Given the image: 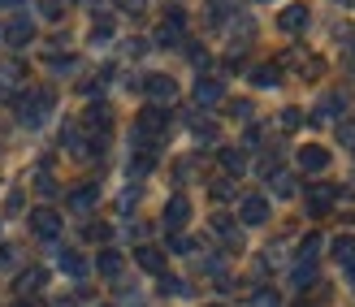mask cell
I'll list each match as a JSON object with an SVG mask.
<instances>
[{"label": "cell", "mask_w": 355, "mask_h": 307, "mask_svg": "<svg viewBox=\"0 0 355 307\" xmlns=\"http://www.w3.org/2000/svg\"><path fill=\"white\" fill-rule=\"evenodd\" d=\"M48 108H52L48 91H22L17 96V117H22V125H40Z\"/></svg>", "instance_id": "1"}, {"label": "cell", "mask_w": 355, "mask_h": 307, "mask_svg": "<svg viewBox=\"0 0 355 307\" xmlns=\"http://www.w3.org/2000/svg\"><path fill=\"white\" fill-rule=\"evenodd\" d=\"M334 204H338V186H329V182H312L308 186V212L312 216H325Z\"/></svg>", "instance_id": "2"}, {"label": "cell", "mask_w": 355, "mask_h": 307, "mask_svg": "<svg viewBox=\"0 0 355 307\" xmlns=\"http://www.w3.org/2000/svg\"><path fill=\"white\" fill-rule=\"evenodd\" d=\"M239 221L243 225H264L269 221V200H264V195H247L239 204Z\"/></svg>", "instance_id": "3"}, {"label": "cell", "mask_w": 355, "mask_h": 307, "mask_svg": "<svg viewBox=\"0 0 355 307\" xmlns=\"http://www.w3.org/2000/svg\"><path fill=\"white\" fill-rule=\"evenodd\" d=\"M182 30H187V17H182V9H173L165 22H161V30H156V44H161V48L182 44Z\"/></svg>", "instance_id": "4"}, {"label": "cell", "mask_w": 355, "mask_h": 307, "mask_svg": "<svg viewBox=\"0 0 355 307\" xmlns=\"http://www.w3.org/2000/svg\"><path fill=\"white\" fill-rule=\"evenodd\" d=\"M144 91L152 96V104H156V108H161V104H169V100L178 96V82H173V78H165V74H148V78H144Z\"/></svg>", "instance_id": "5"}, {"label": "cell", "mask_w": 355, "mask_h": 307, "mask_svg": "<svg viewBox=\"0 0 355 307\" xmlns=\"http://www.w3.org/2000/svg\"><path fill=\"white\" fill-rule=\"evenodd\" d=\"M187 216H191V200H187V195H169V204H165V229H182Z\"/></svg>", "instance_id": "6"}, {"label": "cell", "mask_w": 355, "mask_h": 307, "mask_svg": "<svg viewBox=\"0 0 355 307\" xmlns=\"http://www.w3.org/2000/svg\"><path fill=\"white\" fill-rule=\"evenodd\" d=\"M299 169H304V173H325L329 169V152L316 148V143H312V148H299Z\"/></svg>", "instance_id": "7"}, {"label": "cell", "mask_w": 355, "mask_h": 307, "mask_svg": "<svg viewBox=\"0 0 355 307\" xmlns=\"http://www.w3.org/2000/svg\"><path fill=\"white\" fill-rule=\"evenodd\" d=\"M31 229L40 234V238H57V234H61V216L52 212V208H40V212L31 216Z\"/></svg>", "instance_id": "8"}, {"label": "cell", "mask_w": 355, "mask_h": 307, "mask_svg": "<svg viewBox=\"0 0 355 307\" xmlns=\"http://www.w3.org/2000/svg\"><path fill=\"white\" fill-rule=\"evenodd\" d=\"M277 26L286 30V35H299V30H308V5H291V9H282Z\"/></svg>", "instance_id": "9"}, {"label": "cell", "mask_w": 355, "mask_h": 307, "mask_svg": "<svg viewBox=\"0 0 355 307\" xmlns=\"http://www.w3.org/2000/svg\"><path fill=\"white\" fill-rule=\"evenodd\" d=\"M5 40H9L13 48H22V44H31V40H35V22H31L26 13H22V17H13V22L5 26Z\"/></svg>", "instance_id": "10"}, {"label": "cell", "mask_w": 355, "mask_h": 307, "mask_svg": "<svg viewBox=\"0 0 355 307\" xmlns=\"http://www.w3.org/2000/svg\"><path fill=\"white\" fill-rule=\"evenodd\" d=\"M343 108H347V96H343V91H329V96H321V104H316V121L343 117Z\"/></svg>", "instance_id": "11"}, {"label": "cell", "mask_w": 355, "mask_h": 307, "mask_svg": "<svg viewBox=\"0 0 355 307\" xmlns=\"http://www.w3.org/2000/svg\"><path fill=\"white\" fill-rule=\"evenodd\" d=\"M57 264H61V273H69V277H87V260L78 256V251H65V247H57Z\"/></svg>", "instance_id": "12"}, {"label": "cell", "mask_w": 355, "mask_h": 307, "mask_svg": "<svg viewBox=\"0 0 355 307\" xmlns=\"http://www.w3.org/2000/svg\"><path fill=\"white\" fill-rule=\"evenodd\" d=\"M221 96H225V87H221L217 78H200V82H195V104L208 108V104H217Z\"/></svg>", "instance_id": "13"}, {"label": "cell", "mask_w": 355, "mask_h": 307, "mask_svg": "<svg viewBox=\"0 0 355 307\" xmlns=\"http://www.w3.org/2000/svg\"><path fill=\"white\" fill-rule=\"evenodd\" d=\"M96 200H100V186H96V182H87V186H78L74 195H69V208H74V212H92Z\"/></svg>", "instance_id": "14"}, {"label": "cell", "mask_w": 355, "mask_h": 307, "mask_svg": "<svg viewBox=\"0 0 355 307\" xmlns=\"http://www.w3.org/2000/svg\"><path fill=\"white\" fill-rule=\"evenodd\" d=\"M135 260H139L144 273H165V251H156V247H139Z\"/></svg>", "instance_id": "15"}, {"label": "cell", "mask_w": 355, "mask_h": 307, "mask_svg": "<svg viewBox=\"0 0 355 307\" xmlns=\"http://www.w3.org/2000/svg\"><path fill=\"white\" fill-rule=\"evenodd\" d=\"M96 268H100V277H109V281H117V277H121V251H100V260H96Z\"/></svg>", "instance_id": "16"}, {"label": "cell", "mask_w": 355, "mask_h": 307, "mask_svg": "<svg viewBox=\"0 0 355 307\" xmlns=\"http://www.w3.org/2000/svg\"><path fill=\"white\" fill-rule=\"evenodd\" d=\"M329 247H334V260L338 264H355V234H338Z\"/></svg>", "instance_id": "17"}, {"label": "cell", "mask_w": 355, "mask_h": 307, "mask_svg": "<svg viewBox=\"0 0 355 307\" xmlns=\"http://www.w3.org/2000/svg\"><path fill=\"white\" fill-rule=\"evenodd\" d=\"M221 169H225L230 177H239V173L247 169V156H243V148H221Z\"/></svg>", "instance_id": "18"}, {"label": "cell", "mask_w": 355, "mask_h": 307, "mask_svg": "<svg viewBox=\"0 0 355 307\" xmlns=\"http://www.w3.org/2000/svg\"><path fill=\"white\" fill-rule=\"evenodd\" d=\"M212 229H217V234H221V238H225L230 247H243V234H239V225L230 221L225 212H221V216H212Z\"/></svg>", "instance_id": "19"}, {"label": "cell", "mask_w": 355, "mask_h": 307, "mask_svg": "<svg viewBox=\"0 0 355 307\" xmlns=\"http://www.w3.org/2000/svg\"><path fill=\"white\" fill-rule=\"evenodd\" d=\"M291 281H295V290H308V286L316 281V264H312V260H299V264L291 268Z\"/></svg>", "instance_id": "20"}, {"label": "cell", "mask_w": 355, "mask_h": 307, "mask_svg": "<svg viewBox=\"0 0 355 307\" xmlns=\"http://www.w3.org/2000/svg\"><path fill=\"white\" fill-rule=\"evenodd\" d=\"M44 281H48V273H44V268H26V273L17 277V290H22V295H35Z\"/></svg>", "instance_id": "21"}, {"label": "cell", "mask_w": 355, "mask_h": 307, "mask_svg": "<svg viewBox=\"0 0 355 307\" xmlns=\"http://www.w3.org/2000/svg\"><path fill=\"white\" fill-rule=\"evenodd\" d=\"M191 134L200 139V143H217V121H208V117H191Z\"/></svg>", "instance_id": "22"}, {"label": "cell", "mask_w": 355, "mask_h": 307, "mask_svg": "<svg viewBox=\"0 0 355 307\" xmlns=\"http://www.w3.org/2000/svg\"><path fill=\"white\" fill-rule=\"evenodd\" d=\"M252 82H256V87H277V82H282L277 65H256V69H252Z\"/></svg>", "instance_id": "23"}, {"label": "cell", "mask_w": 355, "mask_h": 307, "mask_svg": "<svg viewBox=\"0 0 355 307\" xmlns=\"http://www.w3.org/2000/svg\"><path fill=\"white\" fill-rule=\"evenodd\" d=\"M316 256H321V234H308V238L299 243V260H312L316 264Z\"/></svg>", "instance_id": "24"}, {"label": "cell", "mask_w": 355, "mask_h": 307, "mask_svg": "<svg viewBox=\"0 0 355 307\" xmlns=\"http://www.w3.org/2000/svg\"><path fill=\"white\" fill-rule=\"evenodd\" d=\"M109 234H113V229L104 225V221H92V225H83V238H87V243H104Z\"/></svg>", "instance_id": "25"}, {"label": "cell", "mask_w": 355, "mask_h": 307, "mask_svg": "<svg viewBox=\"0 0 355 307\" xmlns=\"http://www.w3.org/2000/svg\"><path fill=\"white\" fill-rule=\"evenodd\" d=\"M113 40V22L109 17H96V30H92V44H109Z\"/></svg>", "instance_id": "26"}, {"label": "cell", "mask_w": 355, "mask_h": 307, "mask_svg": "<svg viewBox=\"0 0 355 307\" xmlns=\"http://www.w3.org/2000/svg\"><path fill=\"white\" fill-rule=\"evenodd\" d=\"M48 69H52V74H74L78 61L74 57H48Z\"/></svg>", "instance_id": "27"}, {"label": "cell", "mask_w": 355, "mask_h": 307, "mask_svg": "<svg viewBox=\"0 0 355 307\" xmlns=\"http://www.w3.org/2000/svg\"><path fill=\"white\" fill-rule=\"evenodd\" d=\"M273 177V195H295V177L291 173H269Z\"/></svg>", "instance_id": "28"}, {"label": "cell", "mask_w": 355, "mask_h": 307, "mask_svg": "<svg viewBox=\"0 0 355 307\" xmlns=\"http://www.w3.org/2000/svg\"><path fill=\"white\" fill-rule=\"evenodd\" d=\"M61 139H65V148H69V152H78V156H83V134H78V125H65V134H61Z\"/></svg>", "instance_id": "29"}, {"label": "cell", "mask_w": 355, "mask_h": 307, "mask_svg": "<svg viewBox=\"0 0 355 307\" xmlns=\"http://www.w3.org/2000/svg\"><path fill=\"white\" fill-rule=\"evenodd\" d=\"M169 251H178V256H191V251H195V243L187 238V234H173V238H169Z\"/></svg>", "instance_id": "30"}, {"label": "cell", "mask_w": 355, "mask_h": 307, "mask_svg": "<svg viewBox=\"0 0 355 307\" xmlns=\"http://www.w3.org/2000/svg\"><path fill=\"white\" fill-rule=\"evenodd\" d=\"M148 169H152V152H144V156H135V160H130V177H144Z\"/></svg>", "instance_id": "31"}, {"label": "cell", "mask_w": 355, "mask_h": 307, "mask_svg": "<svg viewBox=\"0 0 355 307\" xmlns=\"http://www.w3.org/2000/svg\"><path fill=\"white\" fill-rule=\"evenodd\" d=\"M161 295H191V290L178 277H161Z\"/></svg>", "instance_id": "32"}, {"label": "cell", "mask_w": 355, "mask_h": 307, "mask_svg": "<svg viewBox=\"0 0 355 307\" xmlns=\"http://www.w3.org/2000/svg\"><path fill=\"white\" fill-rule=\"evenodd\" d=\"M252 307H282V299H277L273 290H260V295L252 299Z\"/></svg>", "instance_id": "33"}, {"label": "cell", "mask_w": 355, "mask_h": 307, "mask_svg": "<svg viewBox=\"0 0 355 307\" xmlns=\"http://www.w3.org/2000/svg\"><path fill=\"white\" fill-rule=\"evenodd\" d=\"M212 195H217V200H234V182H230V177H221V182L212 186Z\"/></svg>", "instance_id": "34"}, {"label": "cell", "mask_w": 355, "mask_h": 307, "mask_svg": "<svg viewBox=\"0 0 355 307\" xmlns=\"http://www.w3.org/2000/svg\"><path fill=\"white\" fill-rule=\"evenodd\" d=\"M282 125H286V130H295V125H304V113H299V108H286V113H282Z\"/></svg>", "instance_id": "35"}, {"label": "cell", "mask_w": 355, "mask_h": 307, "mask_svg": "<svg viewBox=\"0 0 355 307\" xmlns=\"http://www.w3.org/2000/svg\"><path fill=\"white\" fill-rule=\"evenodd\" d=\"M230 113H234L239 121H247V117H252V104H247V100H234V104H230Z\"/></svg>", "instance_id": "36"}, {"label": "cell", "mask_w": 355, "mask_h": 307, "mask_svg": "<svg viewBox=\"0 0 355 307\" xmlns=\"http://www.w3.org/2000/svg\"><path fill=\"white\" fill-rule=\"evenodd\" d=\"M35 191H40L44 200H52V195H57V182H52V177H40V182H35Z\"/></svg>", "instance_id": "37"}, {"label": "cell", "mask_w": 355, "mask_h": 307, "mask_svg": "<svg viewBox=\"0 0 355 307\" xmlns=\"http://www.w3.org/2000/svg\"><path fill=\"white\" fill-rule=\"evenodd\" d=\"M22 204H26V195H22V191H9V200H5V208H9V212H22Z\"/></svg>", "instance_id": "38"}, {"label": "cell", "mask_w": 355, "mask_h": 307, "mask_svg": "<svg viewBox=\"0 0 355 307\" xmlns=\"http://www.w3.org/2000/svg\"><path fill=\"white\" fill-rule=\"evenodd\" d=\"M117 9H126V13H144V9H148V0H117Z\"/></svg>", "instance_id": "39"}, {"label": "cell", "mask_w": 355, "mask_h": 307, "mask_svg": "<svg viewBox=\"0 0 355 307\" xmlns=\"http://www.w3.org/2000/svg\"><path fill=\"white\" fill-rule=\"evenodd\" d=\"M338 139L347 143V148H355V121H343V130H338Z\"/></svg>", "instance_id": "40"}, {"label": "cell", "mask_w": 355, "mask_h": 307, "mask_svg": "<svg viewBox=\"0 0 355 307\" xmlns=\"http://www.w3.org/2000/svg\"><path fill=\"white\" fill-rule=\"evenodd\" d=\"M13 264V247H5V251H0V268H9Z\"/></svg>", "instance_id": "41"}, {"label": "cell", "mask_w": 355, "mask_h": 307, "mask_svg": "<svg viewBox=\"0 0 355 307\" xmlns=\"http://www.w3.org/2000/svg\"><path fill=\"white\" fill-rule=\"evenodd\" d=\"M13 5H17V9H22V5H26V0H0V9H13Z\"/></svg>", "instance_id": "42"}, {"label": "cell", "mask_w": 355, "mask_h": 307, "mask_svg": "<svg viewBox=\"0 0 355 307\" xmlns=\"http://www.w3.org/2000/svg\"><path fill=\"white\" fill-rule=\"evenodd\" d=\"M347 281H351V286H355V264H347Z\"/></svg>", "instance_id": "43"}, {"label": "cell", "mask_w": 355, "mask_h": 307, "mask_svg": "<svg viewBox=\"0 0 355 307\" xmlns=\"http://www.w3.org/2000/svg\"><path fill=\"white\" fill-rule=\"evenodd\" d=\"M13 307H35V303H26V299H17V303H13Z\"/></svg>", "instance_id": "44"}, {"label": "cell", "mask_w": 355, "mask_h": 307, "mask_svg": "<svg viewBox=\"0 0 355 307\" xmlns=\"http://www.w3.org/2000/svg\"><path fill=\"white\" fill-rule=\"evenodd\" d=\"M295 307H316V303H304V299H299V303H295Z\"/></svg>", "instance_id": "45"}, {"label": "cell", "mask_w": 355, "mask_h": 307, "mask_svg": "<svg viewBox=\"0 0 355 307\" xmlns=\"http://www.w3.org/2000/svg\"><path fill=\"white\" fill-rule=\"evenodd\" d=\"M351 65H355V52H351Z\"/></svg>", "instance_id": "46"}, {"label": "cell", "mask_w": 355, "mask_h": 307, "mask_svg": "<svg viewBox=\"0 0 355 307\" xmlns=\"http://www.w3.org/2000/svg\"><path fill=\"white\" fill-rule=\"evenodd\" d=\"M52 5H61V0H52Z\"/></svg>", "instance_id": "47"}, {"label": "cell", "mask_w": 355, "mask_h": 307, "mask_svg": "<svg viewBox=\"0 0 355 307\" xmlns=\"http://www.w3.org/2000/svg\"><path fill=\"white\" fill-rule=\"evenodd\" d=\"M343 5H351V0H343Z\"/></svg>", "instance_id": "48"}, {"label": "cell", "mask_w": 355, "mask_h": 307, "mask_svg": "<svg viewBox=\"0 0 355 307\" xmlns=\"http://www.w3.org/2000/svg\"><path fill=\"white\" fill-rule=\"evenodd\" d=\"M212 307H221V303H212Z\"/></svg>", "instance_id": "49"}]
</instances>
